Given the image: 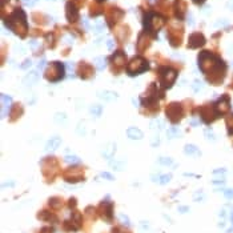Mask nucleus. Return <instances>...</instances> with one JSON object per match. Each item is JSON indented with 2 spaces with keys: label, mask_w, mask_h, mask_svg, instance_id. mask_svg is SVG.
<instances>
[{
  "label": "nucleus",
  "mask_w": 233,
  "mask_h": 233,
  "mask_svg": "<svg viewBox=\"0 0 233 233\" xmlns=\"http://www.w3.org/2000/svg\"><path fill=\"white\" fill-rule=\"evenodd\" d=\"M198 67L207 75L208 80L212 83H219L224 79L225 65L222 60L208 51H204L198 55Z\"/></svg>",
  "instance_id": "1"
},
{
  "label": "nucleus",
  "mask_w": 233,
  "mask_h": 233,
  "mask_svg": "<svg viewBox=\"0 0 233 233\" xmlns=\"http://www.w3.org/2000/svg\"><path fill=\"white\" fill-rule=\"evenodd\" d=\"M5 26H7L12 32H15L16 35H20L23 37L26 35L27 29H28V24H27V17L24 14L23 9L16 8L14 11V14L5 20Z\"/></svg>",
  "instance_id": "2"
},
{
  "label": "nucleus",
  "mask_w": 233,
  "mask_h": 233,
  "mask_svg": "<svg viewBox=\"0 0 233 233\" xmlns=\"http://www.w3.org/2000/svg\"><path fill=\"white\" fill-rule=\"evenodd\" d=\"M164 23H165V17L158 14H155V12H148L144 17L145 31L149 33H153V35H156L157 31L161 29Z\"/></svg>",
  "instance_id": "3"
},
{
  "label": "nucleus",
  "mask_w": 233,
  "mask_h": 233,
  "mask_svg": "<svg viewBox=\"0 0 233 233\" xmlns=\"http://www.w3.org/2000/svg\"><path fill=\"white\" fill-rule=\"evenodd\" d=\"M65 75V68H64V64L59 63V61H55V63H51L48 65L45 71V77L47 80L49 81L55 83V81H59L60 79H63Z\"/></svg>",
  "instance_id": "4"
},
{
  "label": "nucleus",
  "mask_w": 233,
  "mask_h": 233,
  "mask_svg": "<svg viewBox=\"0 0 233 233\" xmlns=\"http://www.w3.org/2000/svg\"><path fill=\"white\" fill-rule=\"evenodd\" d=\"M148 68H149L148 61L145 60L144 57H141V56H137V57H135L128 64V67H127V73H128L129 76H136V75L145 72Z\"/></svg>",
  "instance_id": "5"
},
{
  "label": "nucleus",
  "mask_w": 233,
  "mask_h": 233,
  "mask_svg": "<svg viewBox=\"0 0 233 233\" xmlns=\"http://www.w3.org/2000/svg\"><path fill=\"white\" fill-rule=\"evenodd\" d=\"M177 79V71L173 68L165 67L160 69V84L164 88H170L172 84Z\"/></svg>",
  "instance_id": "6"
},
{
  "label": "nucleus",
  "mask_w": 233,
  "mask_h": 233,
  "mask_svg": "<svg viewBox=\"0 0 233 233\" xmlns=\"http://www.w3.org/2000/svg\"><path fill=\"white\" fill-rule=\"evenodd\" d=\"M167 116L169 117L170 121L173 123H177V121L181 120L182 117V108L179 103H172L167 107Z\"/></svg>",
  "instance_id": "7"
},
{
  "label": "nucleus",
  "mask_w": 233,
  "mask_h": 233,
  "mask_svg": "<svg viewBox=\"0 0 233 233\" xmlns=\"http://www.w3.org/2000/svg\"><path fill=\"white\" fill-rule=\"evenodd\" d=\"M43 167V173H44L45 177L49 179V172H51V179H54L56 176V169H57V163H56V158L51 157V158H44L41 163Z\"/></svg>",
  "instance_id": "8"
},
{
  "label": "nucleus",
  "mask_w": 233,
  "mask_h": 233,
  "mask_svg": "<svg viewBox=\"0 0 233 233\" xmlns=\"http://www.w3.org/2000/svg\"><path fill=\"white\" fill-rule=\"evenodd\" d=\"M80 225H81V214L79 212H73L71 220L64 222V228L67 231H77L80 228Z\"/></svg>",
  "instance_id": "9"
},
{
  "label": "nucleus",
  "mask_w": 233,
  "mask_h": 233,
  "mask_svg": "<svg viewBox=\"0 0 233 233\" xmlns=\"http://www.w3.org/2000/svg\"><path fill=\"white\" fill-rule=\"evenodd\" d=\"M217 116H219V113H217V111L214 107L205 105V107L201 108V117H203V120L205 123H210V121H213Z\"/></svg>",
  "instance_id": "10"
},
{
  "label": "nucleus",
  "mask_w": 233,
  "mask_h": 233,
  "mask_svg": "<svg viewBox=\"0 0 233 233\" xmlns=\"http://www.w3.org/2000/svg\"><path fill=\"white\" fill-rule=\"evenodd\" d=\"M205 44V37L203 33L200 32H195L189 36V40H188V47L189 48H198V47L204 45Z\"/></svg>",
  "instance_id": "11"
},
{
  "label": "nucleus",
  "mask_w": 233,
  "mask_h": 233,
  "mask_svg": "<svg viewBox=\"0 0 233 233\" xmlns=\"http://www.w3.org/2000/svg\"><path fill=\"white\" fill-rule=\"evenodd\" d=\"M99 210H100L101 217L104 220H107V221H111L112 220V213H113V205H112V203H109V201H103Z\"/></svg>",
  "instance_id": "12"
},
{
  "label": "nucleus",
  "mask_w": 233,
  "mask_h": 233,
  "mask_svg": "<svg viewBox=\"0 0 233 233\" xmlns=\"http://www.w3.org/2000/svg\"><path fill=\"white\" fill-rule=\"evenodd\" d=\"M64 179L67 182H79L83 180V172L80 169H69L64 173Z\"/></svg>",
  "instance_id": "13"
},
{
  "label": "nucleus",
  "mask_w": 233,
  "mask_h": 233,
  "mask_svg": "<svg viewBox=\"0 0 233 233\" xmlns=\"http://www.w3.org/2000/svg\"><path fill=\"white\" fill-rule=\"evenodd\" d=\"M12 99L7 95H2V119H5L11 111Z\"/></svg>",
  "instance_id": "14"
},
{
  "label": "nucleus",
  "mask_w": 233,
  "mask_h": 233,
  "mask_svg": "<svg viewBox=\"0 0 233 233\" xmlns=\"http://www.w3.org/2000/svg\"><path fill=\"white\" fill-rule=\"evenodd\" d=\"M229 99H228V96H222L221 99H220L219 101H217V104H216V111H217V113H219V116L220 115H222V113H225V112H228L229 109Z\"/></svg>",
  "instance_id": "15"
},
{
  "label": "nucleus",
  "mask_w": 233,
  "mask_h": 233,
  "mask_svg": "<svg viewBox=\"0 0 233 233\" xmlns=\"http://www.w3.org/2000/svg\"><path fill=\"white\" fill-rule=\"evenodd\" d=\"M67 19L71 23H75L79 19V12H77L73 3H68L67 4Z\"/></svg>",
  "instance_id": "16"
},
{
  "label": "nucleus",
  "mask_w": 233,
  "mask_h": 233,
  "mask_svg": "<svg viewBox=\"0 0 233 233\" xmlns=\"http://www.w3.org/2000/svg\"><path fill=\"white\" fill-rule=\"evenodd\" d=\"M97 96L104 101H113L117 99V95L112 91H99Z\"/></svg>",
  "instance_id": "17"
},
{
  "label": "nucleus",
  "mask_w": 233,
  "mask_h": 233,
  "mask_svg": "<svg viewBox=\"0 0 233 233\" xmlns=\"http://www.w3.org/2000/svg\"><path fill=\"white\" fill-rule=\"evenodd\" d=\"M61 144V139L60 137H52L51 140H48V143L45 144V151L51 152V151H55L60 147Z\"/></svg>",
  "instance_id": "18"
},
{
  "label": "nucleus",
  "mask_w": 233,
  "mask_h": 233,
  "mask_svg": "<svg viewBox=\"0 0 233 233\" xmlns=\"http://www.w3.org/2000/svg\"><path fill=\"white\" fill-rule=\"evenodd\" d=\"M127 135H128V137L132 139V140L143 139V132L139 128H136V127H130V128L127 129Z\"/></svg>",
  "instance_id": "19"
},
{
  "label": "nucleus",
  "mask_w": 233,
  "mask_h": 233,
  "mask_svg": "<svg viewBox=\"0 0 233 233\" xmlns=\"http://www.w3.org/2000/svg\"><path fill=\"white\" fill-rule=\"evenodd\" d=\"M115 151H116V144H115V143H108V144L105 145L104 151H103V156L105 158H112Z\"/></svg>",
  "instance_id": "20"
},
{
  "label": "nucleus",
  "mask_w": 233,
  "mask_h": 233,
  "mask_svg": "<svg viewBox=\"0 0 233 233\" xmlns=\"http://www.w3.org/2000/svg\"><path fill=\"white\" fill-rule=\"evenodd\" d=\"M184 153L188 155V156H200V149H198L196 145L193 144H186L184 148Z\"/></svg>",
  "instance_id": "21"
},
{
  "label": "nucleus",
  "mask_w": 233,
  "mask_h": 233,
  "mask_svg": "<svg viewBox=\"0 0 233 233\" xmlns=\"http://www.w3.org/2000/svg\"><path fill=\"white\" fill-rule=\"evenodd\" d=\"M37 80H39V75H37L36 71H33V72L28 73L27 76L24 77L23 83H24V85H32V84H35Z\"/></svg>",
  "instance_id": "22"
},
{
  "label": "nucleus",
  "mask_w": 233,
  "mask_h": 233,
  "mask_svg": "<svg viewBox=\"0 0 233 233\" xmlns=\"http://www.w3.org/2000/svg\"><path fill=\"white\" fill-rule=\"evenodd\" d=\"M170 179H172V175H170V173H167V175H158V176H152V180L156 181V182H158V184H161V185L168 184V182L170 181Z\"/></svg>",
  "instance_id": "23"
},
{
  "label": "nucleus",
  "mask_w": 233,
  "mask_h": 233,
  "mask_svg": "<svg viewBox=\"0 0 233 233\" xmlns=\"http://www.w3.org/2000/svg\"><path fill=\"white\" fill-rule=\"evenodd\" d=\"M37 217L40 220H43V221H56V217L51 212H48V210H41L37 214Z\"/></svg>",
  "instance_id": "24"
},
{
  "label": "nucleus",
  "mask_w": 233,
  "mask_h": 233,
  "mask_svg": "<svg viewBox=\"0 0 233 233\" xmlns=\"http://www.w3.org/2000/svg\"><path fill=\"white\" fill-rule=\"evenodd\" d=\"M112 61H113L115 64H117V65H123L124 63H125V55H124L121 51L116 52V54L112 56Z\"/></svg>",
  "instance_id": "25"
},
{
  "label": "nucleus",
  "mask_w": 233,
  "mask_h": 233,
  "mask_svg": "<svg viewBox=\"0 0 233 233\" xmlns=\"http://www.w3.org/2000/svg\"><path fill=\"white\" fill-rule=\"evenodd\" d=\"M179 136H181V130L177 128V127H170V128H168V130H167L168 139H175V137H179Z\"/></svg>",
  "instance_id": "26"
},
{
  "label": "nucleus",
  "mask_w": 233,
  "mask_h": 233,
  "mask_svg": "<svg viewBox=\"0 0 233 233\" xmlns=\"http://www.w3.org/2000/svg\"><path fill=\"white\" fill-rule=\"evenodd\" d=\"M91 75H92V68L89 67V65H87V64H83L81 65V71H80V76H81L83 79H88Z\"/></svg>",
  "instance_id": "27"
},
{
  "label": "nucleus",
  "mask_w": 233,
  "mask_h": 233,
  "mask_svg": "<svg viewBox=\"0 0 233 233\" xmlns=\"http://www.w3.org/2000/svg\"><path fill=\"white\" fill-rule=\"evenodd\" d=\"M109 165L116 170H121L124 167H125V161L124 160H115V161H111Z\"/></svg>",
  "instance_id": "28"
},
{
  "label": "nucleus",
  "mask_w": 233,
  "mask_h": 233,
  "mask_svg": "<svg viewBox=\"0 0 233 233\" xmlns=\"http://www.w3.org/2000/svg\"><path fill=\"white\" fill-rule=\"evenodd\" d=\"M64 161L67 164H71V165H77V164L81 163V160H80L77 156H65L64 157Z\"/></svg>",
  "instance_id": "29"
},
{
  "label": "nucleus",
  "mask_w": 233,
  "mask_h": 233,
  "mask_svg": "<svg viewBox=\"0 0 233 233\" xmlns=\"http://www.w3.org/2000/svg\"><path fill=\"white\" fill-rule=\"evenodd\" d=\"M95 64H96V68H97L99 71H103L105 68V59L104 57H96Z\"/></svg>",
  "instance_id": "30"
},
{
  "label": "nucleus",
  "mask_w": 233,
  "mask_h": 233,
  "mask_svg": "<svg viewBox=\"0 0 233 233\" xmlns=\"http://www.w3.org/2000/svg\"><path fill=\"white\" fill-rule=\"evenodd\" d=\"M151 128L152 129H158V130H160V129H163L164 128V121L163 120H153V121H152V123H151Z\"/></svg>",
  "instance_id": "31"
},
{
  "label": "nucleus",
  "mask_w": 233,
  "mask_h": 233,
  "mask_svg": "<svg viewBox=\"0 0 233 233\" xmlns=\"http://www.w3.org/2000/svg\"><path fill=\"white\" fill-rule=\"evenodd\" d=\"M49 205H51L52 208H60L61 207V200L59 197H52V198H49Z\"/></svg>",
  "instance_id": "32"
},
{
  "label": "nucleus",
  "mask_w": 233,
  "mask_h": 233,
  "mask_svg": "<svg viewBox=\"0 0 233 233\" xmlns=\"http://www.w3.org/2000/svg\"><path fill=\"white\" fill-rule=\"evenodd\" d=\"M91 113L93 115V116H100L101 115V111H103V107L101 105H93V107H91Z\"/></svg>",
  "instance_id": "33"
},
{
  "label": "nucleus",
  "mask_w": 233,
  "mask_h": 233,
  "mask_svg": "<svg viewBox=\"0 0 233 233\" xmlns=\"http://www.w3.org/2000/svg\"><path fill=\"white\" fill-rule=\"evenodd\" d=\"M158 163H160L161 165L170 167L173 164V161H172V158H170V157H160V158H158Z\"/></svg>",
  "instance_id": "34"
},
{
  "label": "nucleus",
  "mask_w": 233,
  "mask_h": 233,
  "mask_svg": "<svg viewBox=\"0 0 233 233\" xmlns=\"http://www.w3.org/2000/svg\"><path fill=\"white\" fill-rule=\"evenodd\" d=\"M203 88H204V84L201 83L200 80H195V81H193V85H192V89H193L195 92H200Z\"/></svg>",
  "instance_id": "35"
},
{
  "label": "nucleus",
  "mask_w": 233,
  "mask_h": 233,
  "mask_svg": "<svg viewBox=\"0 0 233 233\" xmlns=\"http://www.w3.org/2000/svg\"><path fill=\"white\" fill-rule=\"evenodd\" d=\"M226 127H228V130L231 135H233V115H229L226 117Z\"/></svg>",
  "instance_id": "36"
},
{
  "label": "nucleus",
  "mask_w": 233,
  "mask_h": 233,
  "mask_svg": "<svg viewBox=\"0 0 233 233\" xmlns=\"http://www.w3.org/2000/svg\"><path fill=\"white\" fill-rule=\"evenodd\" d=\"M21 112H23V108H21V105H15V108H14V112L11 113V117L12 119H16V116H17V113L20 115Z\"/></svg>",
  "instance_id": "37"
},
{
  "label": "nucleus",
  "mask_w": 233,
  "mask_h": 233,
  "mask_svg": "<svg viewBox=\"0 0 233 233\" xmlns=\"http://www.w3.org/2000/svg\"><path fill=\"white\" fill-rule=\"evenodd\" d=\"M225 173H226V169H224V168H221V169H216V170H213V176H214V177H217V176H221V177H224V176H225Z\"/></svg>",
  "instance_id": "38"
},
{
  "label": "nucleus",
  "mask_w": 233,
  "mask_h": 233,
  "mask_svg": "<svg viewBox=\"0 0 233 233\" xmlns=\"http://www.w3.org/2000/svg\"><path fill=\"white\" fill-rule=\"evenodd\" d=\"M205 136H207L208 140H212V141H214V140H216V136H214V133L212 132V130H209V129L205 130Z\"/></svg>",
  "instance_id": "39"
},
{
  "label": "nucleus",
  "mask_w": 233,
  "mask_h": 233,
  "mask_svg": "<svg viewBox=\"0 0 233 233\" xmlns=\"http://www.w3.org/2000/svg\"><path fill=\"white\" fill-rule=\"evenodd\" d=\"M120 220H121V222H123L124 225H127V226H129V225H130L129 219L125 216V214H123V213H121V214H120Z\"/></svg>",
  "instance_id": "40"
},
{
  "label": "nucleus",
  "mask_w": 233,
  "mask_h": 233,
  "mask_svg": "<svg viewBox=\"0 0 233 233\" xmlns=\"http://www.w3.org/2000/svg\"><path fill=\"white\" fill-rule=\"evenodd\" d=\"M224 196H225L226 198H229V200H232L233 198V189H225V191H224Z\"/></svg>",
  "instance_id": "41"
},
{
  "label": "nucleus",
  "mask_w": 233,
  "mask_h": 233,
  "mask_svg": "<svg viewBox=\"0 0 233 233\" xmlns=\"http://www.w3.org/2000/svg\"><path fill=\"white\" fill-rule=\"evenodd\" d=\"M100 176L103 177V179H107V180H113V179H115V177L112 176L111 173H108V172H103Z\"/></svg>",
  "instance_id": "42"
},
{
  "label": "nucleus",
  "mask_w": 233,
  "mask_h": 233,
  "mask_svg": "<svg viewBox=\"0 0 233 233\" xmlns=\"http://www.w3.org/2000/svg\"><path fill=\"white\" fill-rule=\"evenodd\" d=\"M31 64H32V61H31L29 59H28V60H26L23 64H21V67H20V68H21V69H27L28 67H31Z\"/></svg>",
  "instance_id": "43"
},
{
  "label": "nucleus",
  "mask_w": 233,
  "mask_h": 233,
  "mask_svg": "<svg viewBox=\"0 0 233 233\" xmlns=\"http://www.w3.org/2000/svg\"><path fill=\"white\" fill-rule=\"evenodd\" d=\"M224 182H225L224 177H221V179H214V180H213V184H214V185H222Z\"/></svg>",
  "instance_id": "44"
},
{
  "label": "nucleus",
  "mask_w": 233,
  "mask_h": 233,
  "mask_svg": "<svg viewBox=\"0 0 233 233\" xmlns=\"http://www.w3.org/2000/svg\"><path fill=\"white\" fill-rule=\"evenodd\" d=\"M198 198H200V200H203V198H204L203 191H197V193L195 195V200H198Z\"/></svg>",
  "instance_id": "45"
},
{
  "label": "nucleus",
  "mask_w": 233,
  "mask_h": 233,
  "mask_svg": "<svg viewBox=\"0 0 233 233\" xmlns=\"http://www.w3.org/2000/svg\"><path fill=\"white\" fill-rule=\"evenodd\" d=\"M52 232H54V229L49 228V226H45V228H43L41 231H40V233H52Z\"/></svg>",
  "instance_id": "46"
},
{
  "label": "nucleus",
  "mask_w": 233,
  "mask_h": 233,
  "mask_svg": "<svg viewBox=\"0 0 233 233\" xmlns=\"http://www.w3.org/2000/svg\"><path fill=\"white\" fill-rule=\"evenodd\" d=\"M107 47H108V49H113V41L111 39L107 41Z\"/></svg>",
  "instance_id": "47"
},
{
  "label": "nucleus",
  "mask_w": 233,
  "mask_h": 233,
  "mask_svg": "<svg viewBox=\"0 0 233 233\" xmlns=\"http://www.w3.org/2000/svg\"><path fill=\"white\" fill-rule=\"evenodd\" d=\"M44 65H45V60L43 59V60L39 63V67H37V68H39V69H43V68H44Z\"/></svg>",
  "instance_id": "48"
},
{
  "label": "nucleus",
  "mask_w": 233,
  "mask_h": 233,
  "mask_svg": "<svg viewBox=\"0 0 233 233\" xmlns=\"http://www.w3.org/2000/svg\"><path fill=\"white\" fill-rule=\"evenodd\" d=\"M188 210H189L188 207H180L179 208V212H188Z\"/></svg>",
  "instance_id": "49"
},
{
  "label": "nucleus",
  "mask_w": 233,
  "mask_h": 233,
  "mask_svg": "<svg viewBox=\"0 0 233 233\" xmlns=\"http://www.w3.org/2000/svg\"><path fill=\"white\" fill-rule=\"evenodd\" d=\"M69 207L72 208V207H76V200H75V198H71L69 200Z\"/></svg>",
  "instance_id": "50"
},
{
  "label": "nucleus",
  "mask_w": 233,
  "mask_h": 233,
  "mask_svg": "<svg viewBox=\"0 0 233 233\" xmlns=\"http://www.w3.org/2000/svg\"><path fill=\"white\" fill-rule=\"evenodd\" d=\"M198 123H200V121H198L197 119H192V120H191V124H192V125H197Z\"/></svg>",
  "instance_id": "51"
},
{
  "label": "nucleus",
  "mask_w": 233,
  "mask_h": 233,
  "mask_svg": "<svg viewBox=\"0 0 233 233\" xmlns=\"http://www.w3.org/2000/svg\"><path fill=\"white\" fill-rule=\"evenodd\" d=\"M24 3H26L27 5H32L33 4V0H24Z\"/></svg>",
  "instance_id": "52"
},
{
  "label": "nucleus",
  "mask_w": 233,
  "mask_h": 233,
  "mask_svg": "<svg viewBox=\"0 0 233 233\" xmlns=\"http://www.w3.org/2000/svg\"><path fill=\"white\" fill-rule=\"evenodd\" d=\"M228 7L233 9V0H232V2H229V3H228Z\"/></svg>",
  "instance_id": "53"
},
{
  "label": "nucleus",
  "mask_w": 233,
  "mask_h": 233,
  "mask_svg": "<svg viewBox=\"0 0 233 233\" xmlns=\"http://www.w3.org/2000/svg\"><path fill=\"white\" fill-rule=\"evenodd\" d=\"M193 2L195 3H200V4H201V3H204V0H193Z\"/></svg>",
  "instance_id": "54"
},
{
  "label": "nucleus",
  "mask_w": 233,
  "mask_h": 233,
  "mask_svg": "<svg viewBox=\"0 0 233 233\" xmlns=\"http://www.w3.org/2000/svg\"><path fill=\"white\" fill-rule=\"evenodd\" d=\"M97 2H99V3H101V2H104V0H97Z\"/></svg>",
  "instance_id": "55"
},
{
  "label": "nucleus",
  "mask_w": 233,
  "mask_h": 233,
  "mask_svg": "<svg viewBox=\"0 0 233 233\" xmlns=\"http://www.w3.org/2000/svg\"><path fill=\"white\" fill-rule=\"evenodd\" d=\"M232 51H233V45H232Z\"/></svg>",
  "instance_id": "56"
}]
</instances>
